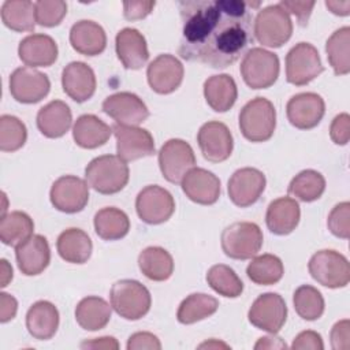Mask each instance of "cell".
<instances>
[{
  "label": "cell",
  "instance_id": "21",
  "mask_svg": "<svg viewBox=\"0 0 350 350\" xmlns=\"http://www.w3.org/2000/svg\"><path fill=\"white\" fill-rule=\"evenodd\" d=\"M189 200L201 205H212L220 196V179L204 168H191L180 182Z\"/></svg>",
  "mask_w": 350,
  "mask_h": 350
},
{
  "label": "cell",
  "instance_id": "55",
  "mask_svg": "<svg viewBox=\"0 0 350 350\" xmlns=\"http://www.w3.org/2000/svg\"><path fill=\"white\" fill-rule=\"evenodd\" d=\"M286 349V343L278 338V336H264V338H260V340L254 345V349Z\"/></svg>",
  "mask_w": 350,
  "mask_h": 350
},
{
  "label": "cell",
  "instance_id": "58",
  "mask_svg": "<svg viewBox=\"0 0 350 350\" xmlns=\"http://www.w3.org/2000/svg\"><path fill=\"white\" fill-rule=\"evenodd\" d=\"M212 346H213V347H217V346H219V347H220V346H223V347H228L227 345L220 343V342H219V343H217V342H205V343L200 345V347H212Z\"/></svg>",
  "mask_w": 350,
  "mask_h": 350
},
{
  "label": "cell",
  "instance_id": "24",
  "mask_svg": "<svg viewBox=\"0 0 350 350\" xmlns=\"http://www.w3.org/2000/svg\"><path fill=\"white\" fill-rule=\"evenodd\" d=\"M118 59L127 70H138L149 59L146 40L137 29L124 27L118 31L115 38Z\"/></svg>",
  "mask_w": 350,
  "mask_h": 350
},
{
  "label": "cell",
  "instance_id": "35",
  "mask_svg": "<svg viewBox=\"0 0 350 350\" xmlns=\"http://www.w3.org/2000/svg\"><path fill=\"white\" fill-rule=\"evenodd\" d=\"M96 234L104 241H116L127 235L130 230L129 216L119 208L107 206L100 209L93 219Z\"/></svg>",
  "mask_w": 350,
  "mask_h": 350
},
{
  "label": "cell",
  "instance_id": "19",
  "mask_svg": "<svg viewBox=\"0 0 350 350\" xmlns=\"http://www.w3.org/2000/svg\"><path fill=\"white\" fill-rule=\"evenodd\" d=\"M286 113L288 122L294 127L299 130H309L321 122L325 113V103L317 93H298L287 101Z\"/></svg>",
  "mask_w": 350,
  "mask_h": 350
},
{
  "label": "cell",
  "instance_id": "46",
  "mask_svg": "<svg viewBox=\"0 0 350 350\" xmlns=\"http://www.w3.org/2000/svg\"><path fill=\"white\" fill-rule=\"evenodd\" d=\"M329 231L342 239L350 237V204L347 201L336 204L328 215L327 220Z\"/></svg>",
  "mask_w": 350,
  "mask_h": 350
},
{
  "label": "cell",
  "instance_id": "16",
  "mask_svg": "<svg viewBox=\"0 0 350 350\" xmlns=\"http://www.w3.org/2000/svg\"><path fill=\"white\" fill-rule=\"evenodd\" d=\"M265 185V175L260 170L252 167L239 168L228 180V197L237 206L246 208L258 201Z\"/></svg>",
  "mask_w": 350,
  "mask_h": 350
},
{
  "label": "cell",
  "instance_id": "47",
  "mask_svg": "<svg viewBox=\"0 0 350 350\" xmlns=\"http://www.w3.org/2000/svg\"><path fill=\"white\" fill-rule=\"evenodd\" d=\"M331 139L336 145H346L350 138V116L343 112L334 118L329 127Z\"/></svg>",
  "mask_w": 350,
  "mask_h": 350
},
{
  "label": "cell",
  "instance_id": "8",
  "mask_svg": "<svg viewBox=\"0 0 350 350\" xmlns=\"http://www.w3.org/2000/svg\"><path fill=\"white\" fill-rule=\"evenodd\" d=\"M279 57L276 53L262 48L249 49L241 62V75L252 89H267L279 77Z\"/></svg>",
  "mask_w": 350,
  "mask_h": 350
},
{
  "label": "cell",
  "instance_id": "22",
  "mask_svg": "<svg viewBox=\"0 0 350 350\" xmlns=\"http://www.w3.org/2000/svg\"><path fill=\"white\" fill-rule=\"evenodd\" d=\"M96 75L90 66L83 62L68 63L62 72L64 93L77 103L88 101L96 92Z\"/></svg>",
  "mask_w": 350,
  "mask_h": 350
},
{
  "label": "cell",
  "instance_id": "28",
  "mask_svg": "<svg viewBox=\"0 0 350 350\" xmlns=\"http://www.w3.org/2000/svg\"><path fill=\"white\" fill-rule=\"evenodd\" d=\"M59 327V310L49 301L34 302L26 313V328L29 334L38 339H51Z\"/></svg>",
  "mask_w": 350,
  "mask_h": 350
},
{
  "label": "cell",
  "instance_id": "20",
  "mask_svg": "<svg viewBox=\"0 0 350 350\" xmlns=\"http://www.w3.org/2000/svg\"><path fill=\"white\" fill-rule=\"evenodd\" d=\"M103 111L111 116L115 123L123 126H138L149 116L145 103L130 92H119L108 96L103 101Z\"/></svg>",
  "mask_w": 350,
  "mask_h": 350
},
{
  "label": "cell",
  "instance_id": "39",
  "mask_svg": "<svg viewBox=\"0 0 350 350\" xmlns=\"http://www.w3.org/2000/svg\"><path fill=\"white\" fill-rule=\"evenodd\" d=\"M350 27L335 30L327 40L325 52L335 75H346L350 71Z\"/></svg>",
  "mask_w": 350,
  "mask_h": 350
},
{
  "label": "cell",
  "instance_id": "44",
  "mask_svg": "<svg viewBox=\"0 0 350 350\" xmlns=\"http://www.w3.org/2000/svg\"><path fill=\"white\" fill-rule=\"evenodd\" d=\"M27 139L25 123L12 115L0 116V149L3 152H15L21 149Z\"/></svg>",
  "mask_w": 350,
  "mask_h": 350
},
{
  "label": "cell",
  "instance_id": "29",
  "mask_svg": "<svg viewBox=\"0 0 350 350\" xmlns=\"http://www.w3.org/2000/svg\"><path fill=\"white\" fill-rule=\"evenodd\" d=\"M72 115L70 107L60 100H53L40 108L37 113V127L48 138H60L71 127Z\"/></svg>",
  "mask_w": 350,
  "mask_h": 350
},
{
  "label": "cell",
  "instance_id": "15",
  "mask_svg": "<svg viewBox=\"0 0 350 350\" xmlns=\"http://www.w3.org/2000/svg\"><path fill=\"white\" fill-rule=\"evenodd\" d=\"M197 142L202 156L211 163L227 160L234 148V139L230 129L221 122L204 123L197 134Z\"/></svg>",
  "mask_w": 350,
  "mask_h": 350
},
{
  "label": "cell",
  "instance_id": "17",
  "mask_svg": "<svg viewBox=\"0 0 350 350\" xmlns=\"http://www.w3.org/2000/svg\"><path fill=\"white\" fill-rule=\"evenodd\" d=\"M183 64L178 57L170 53L159 55L146 70V78L150 89L159 94L175 92L183 81Z\"/></svg>",
  "mask_w": 350,
  "mask_h": 350
},
{
  "label": "cell",
  "instance_id": "50",
  "mask_svg": "<svg viewBox=\"0 0 350 350\" xmlns=\"http://www.w3.org/2000/svg\"><path fill=\"white\" fill-rule=\"evenodd\" d=\"M350 323L347 319L335 323L331 329V346L335 350H347L350 347Z\"/></svg>",
  "mask_w": 350,
  "mask_h": 350
},
{
  "label": "cell",
  "instance_id": "32",
  "mask_svg": "<svg viewBox=\"0 0 350 350\" xmlns=\"http://www.w3.org/2000/svg\"><path fill=\"white\" fill-rule=\"evenodd\" d=\"M59 256L71 264H85L92 256V239L81 228H67L59 237L56 242Z\"/></svg>",
  "mask_w": 350,
  "mask_h": 350
},
{
  "label": "cell",
  "instance_id": "27",
  "mask_svg": "<svg viewBox=\"0 0 350 350\" xmlns=\"http://www.w3.org/2000/svg\"><path fill=\"white\" fill-rule=\"evenodd\" d=\"M299 217L301 209L298 202L291 197H279L268 205L265 223L271 232L276 235H287L295 230Z\"/></svg>",
  "mask_w": 350,
  "mask_h": 350
},
{
  "label": "cell",
  "instance_id": "30",
  "mask_svg": "<svg viewBox=\"0 0 350 350\" xmlns=\"http://www.w3.org/2000/svg\"><path fill=\"white\" fill-rule=\"evenodd\" d=\"M111 134L112 127L92 113L81 115L72 126V138L83 149H96L104 145Z\"/></svg>",
  "mask_w": 350,
  "mask_h": 350
},
{
  "label": "cell",
  "instance_id": "5",
  "mask_svg": "<svg viewBox=\"0 0 350 350\" xmlns=\"http://www.w3.org/2000/svg\"><path fill=\"white\" fill-rule=\"evenodd\" d=\"M291 34V18L279 4H272L258 11L253 22V36L260 44L269 48H280L290 40Z\"/></svg>",
  "mask_w": 350,
  "mask_h": 350
},
{
  "label": "cell",
  "instance_id": "40",
  "mask_svg": "<svg viewBox=\"0 0 350 350\" xmlns=\"http://www.w3.org/2000/svg\"><path fill=\"white\" fill-rule=\"evenodd\" d=\"M284 273L282 260L275 254H261L249 262L246 268L247 278L258 286H271L278 283Z\"/></svg>",
  "mask_w": 350,
  "mask_h": 350
},
{
  "label": "cell",
  "instance_id": "2",
  "mask_svg": "<svg viewBox=\"0 0 350 350\" xmlns=\"http://www.w3.org/2000/svg\"><path fill=\"white\" fill-rule=\"evenodd\" d=\"M85 178L88 185L100 194H115L127 185L130 171L119 156L103 154L88 164Z\"/></svg>",
  "mask_w": 350,
  "mask_h": 350
},
{
  "label": "cell",
  "instance_id": "37",
  "mask_svg": "<svg viewBox=\"0 0 350 350\" xmlns=\"http://www.w3.org/2000/svg\"><path fill=\"white\" fill-rule=\"evenodd\" d=\"M34 223L31 217L21 211H14L1 216L0 239L7 246H18L33 235Z\"/></svg>",
  "mask_w": 350,
  "mask_h": 350
},
{
  "label": "cell",
  "instance_id": "14",
  "mask_svg": "<svg viewBox=\"0 0 350 350\" xmlns=\"http://www.w3.org/2000/svg\"><path fill=\"white\" fill-rule=\"evenodd\" d=\"M51 89V81L46 74L31 67H19L10 77L11 96L23 104L41 101Z\"/></svg>",
  "mask_w": 350,
  "mask_h": 350
},
{
  "label": "cell",
  "instance_id": "13",
  "mask_svg": "<svg viewBox=\"0 0 350 350\" xmlns=\"http://www.w3.org/2000/svg\"><path fill=\"white\" fill-rule=\"evenodd\" d=\"M49 198L57 211L77 213L81 212L89 201V186L78 176L63 175L53 182Z\"/></svg>",
  "mask_w": 350,
  "mask_h": 350
},
{
  "label": "cell",
  "instance_id": "26",
  "mask_svg": "<svg viewBox=\"0 0 350 350\" xmlns=\"http://www.w3.org/2000/svg\"><path fill=\"white\" fill-rule=\"evenodd\" d=\"M70 44L81 55L97 56L107 46V36L104 29L89 19L78 21L70 30Z\"/></svg>",
  "mask_w": 350,
  "mask_h": 350
},
{
  "label": "cell",
  "instance_id": "11",
  "mask_svg": "<svg viewBox=\"0 0 350 350\" xmlns=\"http://www.w3.org/2000/svg\"><path fill=\"white\" fill-rule=\"evenodd\" d=\"M135 211L144 223L161 224L172 216L175 201L167 189L157 185H149L138 193L135 198Z\"/></svg>",
  "mask_w": 350,
  "mask_h": 350
},
{
  "label": "cell",
  "instance_id": "25",
  "mask_svg": "<svg viewBox=\"0 0 350 350\" xmlns=\"http://www.w3.org/2000/svg\"><path fill=\"white\" fill-rule=\"evenodd\" d=\"M57 44L48 34H30L18 46L19 59L27 67H49L57 59Z\"/></svg>",
  "mask_w": 350,
  "mask_h": 350
},
{
  "label": "cell",
  "instance_id": "34",
  "mask_svg": "<svg viewBox=\"0 0 350 350\" xmlns=\"http://www.w3.org/2000/svg\"><path fill=\"white\" fill-rule=\"evenodd\" d=\"M138 267L148 279L164 282L170 279L174 272V260L164 247L149 246L139 253Z\"/></svg>",
  "mask_w": 350,
  "mask_h": 350
},
{
  "label": "cell",
  "instance_id": "12",
  "mask_svg": "<svg viewBox=\"0 0 350 350\" xmlns=\"http://www.w3.org/2000/svg\"><path fill=\"white\" fill-rule=\"evenodd\" d=\"M249 321L258 329L276 334L282 329L287 319V306L282 295L278 293H265L258 295L252 304Z\"/></svg>",
  "mask_w": 350,
  "mask_h": 350
},
{
  "label": "cell",
  "instance_id": "52",
  "mask_svg": "<svg viewBox=\"0 0 350 350\" xmlns=\"http://www.w3.org/2000/svg\"><path fill=\"white\" fill-rule=\"evenodd\" d=\"M129 350H139V349H149V350H159L161 349V343L156 335L152 332H135L127 340Z\"/></svg>",
  "mask_w": 350,
  "mask_h": 350
},
{
  "label": "cell",
  "instance_id": "49",
  "mask_svg": "<svg viewBox=\"0 0 350 350\" xmlns=\"http://www.w3.org/2000/svg\"><path fill=\"white\" fill-rule=\"evenodd\" d=\"M314 1H280L279 5L286 10L287 12H291L297 16L299 26H306L309 16L312 14V10L314 7Z\"/></svg>",
  "mask_w": 350,
  "mask_h": 350
},
{
  "label": "cell",
  "instance_id": "1",
  "mask_svg": "<svg viewBox=\"0 0 350 350\" xmlns=\"http://www.w3.org/2000/svg\"><path fill=\"white\" fill-rule=\"evenodd\" d=\"M178 5L182 18L178 53L187 62L226 68L254 41L250 1L183 0Z\"/></svg>",
  "mask_w": 350,
  "mask_h": 350
},
{
  "label": "cell",
  "instance_id": "56",
  "mask_svg": "<svg viewBox=\"0 0 350 350\" xmlns=\"http://www.w3.org/2000/svg\"><path fill=\"white\" fill-rule=\"evenodd\" d=\"M325 5L335 15L346 16L350 14V1H325Z\"/></svg>",
  "mask_w": 350,
  "mask_h": 350
},
{
  "label": "cell",
  "instance_id": "45",
  "mask_svg": "<svg viewBox=\"0 0 350 350\" xmlns=\"http://www.w3.org/2000/svg\"><path fill=\"white\" fill-rule=\"evenodd\" d=\"M34 7L37 23L45 27L57 26L67 14V4L62 0H40Z\"/></svg>",
  "mask_w": 350,
  "mask_h": 350
},
{
  "label": "cell",
  "instance_id": "41",
  "mask_svg": "<svg viewBox=\"0 0 350 350\" xmlns=\"http://www.w3.org/2000/svg\"><path fill=\"white\" fill-rule=\"evenodd\" d=\"M287 190L288 194L299 201L312 202L323 196L325 190V179L314 170H304L291 179Z\"/></svg>",
  "mask_w": 350,
  "mask_h": 350
},
{
  "label": "cell",
  "instance_id": "33",
  "mask_svg": "<svg viewBox=\"0 0 350 350\" xmlns=\"http://www.w3.org/2000/svg\"><path fill=\"white\" fill-rule=\"evenodd\" d=\"M111 308L112 306L100 297H85L75 308V320L83 329H101L111 320Z\"/></svg>",
  "mask_w": 350,
  "mask_h": 350
},
{
  "label": "cell",
  "instance_id": "7",
  "mask_svg": "<svg viewBox=\"0 0 350 350\" xmlns=\"http://www.w3.org/2000/svg\"><path fill=\"white\" fill-rule=\"evenodd\" d=\"M310 276L324 287L340 288L350 282V264L336 250L323 249L316 252L308 264Z\"/></svg>",
  "mask_w": 350,
  "mask_h": 350
},
{
  "label": "cell",
  "instance_id": "6",
  "mask_svg": "<svg viewBox=\"0 0 350 350\" xmlns=\"http://www.w3.org/2000/svg\"><path fill=\"white\" fill-rule=\"evenodd\" d=\"M221 249L224 254L234 260H249L254 257L262 246V231L252 221H237L226 227L221 232Z\"/></svg>",
  "mask_w": 350,
  "mask_h": 350
},
{
  "label": "cell",
  "instance_id": "57",
  "mask_svg": "<svg viewBox=\"0 0 350 350\" xmlns=\"http://www.w3.org/2000/svg\"><path fill=\"white\" fill-rule=\"evenodd\" d=\"M1 287H5L12 279V268L5 258H1Z\"/></svg>",
  "mask_w": 350,
  "mask_h": 350
},
{
  "label": "cell",
  "instance_id": "48",
  "mask_svg": "<svg viewBox=\"0 0 350 350\" xmlns=\"http://www.w3.org/2000/svg\"><path fill=\"white\" fill-rule=\"evenodd\" d=\"M156 3L152 0L148 1H124L123 3V15L127 21H138L148 16Z\"/></svg>",
  "mask_w": 350,
  "mask_h": 350
},
{
  "label": "cell",
  "instance_id": "31",
  "mask_svg": "<svg viewBox=\"0 0 350 350\" xmlns=\"http://www.w3.org/2000/svg\"><path fill=\"white\" fill-rule=\"evenodd\" d=\"M206 104L216 112H226L237 101L238 89L234 78L228 74L212 75L204 82Z\"/></svg>",
  "mask_w": 350,
  "mask_h": 350
},
{
  "label": "cell",
  "instance_id": "54",
  "mask_svg": "<svg viewBox=\"0 0 350 350\" xmlns=\"http://www.w3.org/2000/svg\"><path fill=\"white\" fill-rule=\"evenodd\" d=\"M81 349H119V343L112 336H103L93 340L82 342Z\"/></svg>",
  "mask_w": 350,
  "mask_h": 350
},
{
  "label": "cell",
  "instance_id": "9",
  "mask_svg": "<svg viewBox=\"0 0 350 350\" xmlns=\"http://www.w3.org/2000/svg\"><path fill=\"white\" fill-rule=\"evenodd\" d=\"M323 71L320 55L309 42L295 44L286 55V79L291 85H308Z\"/></svg>",
  "mask_w": 350,
  "mask_h": 350
},
{
  "label": "cell",
  "instance_id": "36",
  "mask_svg": "<svg viewBox=\"0 0 350 350\" xmlns=\"http://www.w3.org/2000/svg\"><path fill=\"white\" fill-rule=\"evenodd\" d=\"M1 21L14 31H33L36 27V7L29 0H7L1 5Z\"/></svg>",
  "mask_w": 350,
  "mask_h": 350
},
{
  "label": "cell",
  "instance_id": "51",
  "mask_svg": "<svg viewBox=\"0 0 350 350\" xmlns=\"http://www.w3.org/2000/svg\"><path fill=\"white\" fill-rule=\"evenodd\" d=\"M291 349L294 350H304V349H312V350H323L324 343L321 339V335L316 331H302L299 332L291 345Z\"/></svg>",
  "mask_w": 350,
  "mask_h": 350
},
{
  "label": "cell",
  "instance_id": "42",
  "mask_svg": "<svg viewBox=\"0 0 350 350\" xmlns=\"http://www.w3.org/2000/svg\"><path fill=\"white\" fill-rule=\"evenodd\" d=\"M206 282L213 291L227 298H237L243 291V283L232 268L216 264L206 272Z\"/></svg>",
  "mask_w": 350,
  "mask_h": 350
},
{
  "label": "cell",
  "instance_id": "4",
  "mask_svg": "<svg viewBox=\"0 0 350 350\" xmlns=\"http://www.w3.org/2000/svg\"><path fill=\"white\" fill-rule=\"evenodd\" d=\"M112 309L126 320H139L150 309L152 298L149 290L133 279L118 280L109 293Z\"/></svg>",
  "mask_w": 350,
  "mask_h": 350
},
{
  "label": "cell",
  "instance_id": "38",
  "mask_svg": "<svg viewBox=\"0 0 350 350\" xmlns=\"http://www.w3.org/2000/svg\"><path fill=\"white\" fill-rule=\"evenodd\" d=\"M219 308V301L204 293H194L186 297L176 312V319L182 324H194L212 316Z\"/></svg>",
  "mask_w": 350,
  "mask_h": 350
},
{
  "label": "cell",
  "instance_id": "18",
  "mask_svg": "<svg viewBox=\"0 0 350 350\" xmlns=\"http://www.w3.org/2000/svg\"><path fill=\"white\" fill-rule=\"evenodd\" d=\"M112 131L116 138V152L122 160L133 161L154 153V141L148 130L115 123Z\"/></svg>",
  "mask_w": 350,
  "mask_h": 350
},
{
  "label": "cell",
  "instance_id": "3",
  "mask_svg": "<svg viewBox=\"0 0 350 350\" xmlns=\"http://www.w3.org/2000/svg\"><path fill=\"white\" fill-rule=\"evenodd\" d=\"M276 127V109L264 97H256L246 103L239 112V129L242 135L252 142L268 141Z\"/></svg>",
  "mask_w": 350,
  "mask_h": 350
},
{
  "label": "cell",
  "instance_id": "53",
  "mask_svg": "<svg viewBox=\"0 0 350 350\" xmlns=\"http://www.w3.org/2000/svg\"><path fill=\"white\" fill-rule=\"evenodd\" d=\"M16 310H18L16 299L7 293H1L0 294V321L7 323L12 320L16 314Z\"/></svg>",
  "mask_w": 350,
  "mask_h": 350
},
{
  "label": "cell",
  "instance_id": "23",
  "mask_svg": "<svg viewBox=\"0 0 350 350\" xmlns=\"http://www.w3.org/2000/svg\"><path fill=\"white\" fill-rule=\"evenodd\" d=\"M15 257L18 268L23 275H40L51 261L49 243L42 235H31L27 241L15 246Z\"/></svg>",
  "mask_w": 350,
  "mask_h": 350
},
{
  "label": "cell",
  "instance_id": "10",
  "mask_svg": "<svg viewBox=\"0 0 350 350\" xmlns=\"http://www.w3.org/2000/svg\"><path fill=\"white\" fill-rule=\"evenodd\" d=\"M196 165L193 148L183 139H168L159 152V167L171 183H180L183 176Z\"/></svg>",
  "mask_w": 350,
  "mask_h": 350
},
{
  "label": "cell",
  "instance_id": "43",
  "mask_svg": "<svg viewBox=\"0 0 350 350\" xmlns=\"http://www.w3.org/2000/svg\"><path fill=\"white\" fill-rule=\"evenodd\" d=\"M294 309L299 317L308 321L317 320L324 313V298L321 293L309 284L299 286L293 295Z\"/></svg>",
  "mask_w": 350,
  "mask_h": 350
}]
</instances>
